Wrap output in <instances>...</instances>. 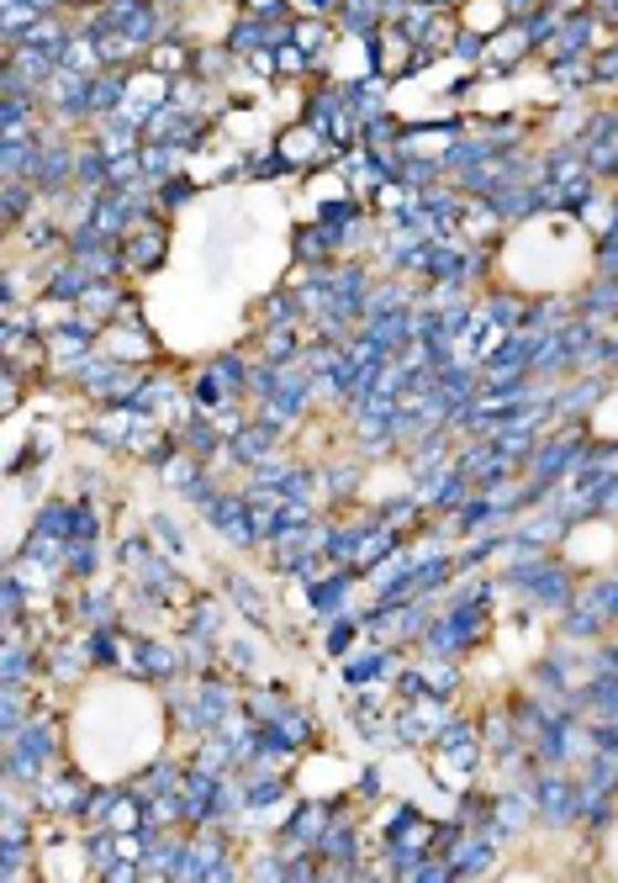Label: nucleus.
Wrapping results in <instances>:
<instances>
[{
	"mask_svg": "<svg viewBox=\"0 0 618 883\" xmlns=\"http://www.w3.org/2000/svg\"><path fill=\"white\" fill-rule=\"evenodd\" d=\"M127 249H133V264L148 270V264L165 254V239H159V228H138V233H127Z\"/></svg>",
	"mask_w": 618,
	"mask_h": 883,
	"instance_id": "obj_1",
	"label": "nucleus"
}]
</instances>
